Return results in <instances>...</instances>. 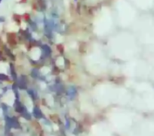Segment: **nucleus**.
I'll use <instances>...</instances> for the list:
<instances>
[{
    "label": "nucleus",
    "instance_id": "1",
    "mask_svg": "<svg viewBox=\"0 0 154 136\" xmlns=\"http://www.w3.org/2000/svg\"><path fill=\"white\" fill-rule=\"evenodd\" d=\"M5 119H6V131H9V130L11 128H15V129L20 128V122L18 121L16 118L5 115Z\"/></svg>",
    "mask_w": 154,
    "mask_h": 136
},
{
    "label": "nucleus",
    "instance_id": "2",
    "mask_svg": "<svg viewBox=\"0 0 154 136\" xmlns=\"http://www.w3.org/2000/svg\"><path fill=\"white\" fill-rule=\"evenodd\" d=\"M41 49V59H48L52 55V49L47 44H40Z\"/></svg>",
    "mask_w": 154,
    "mask_h": 136
},
{
    "label": "nucleus",
    "instance_id": "3",
    "mask_svg": "<svg viewBox=\"0 0 154 136\" xmlns=\"http://www.w3.org/2000/svg\"><path fill=\"white\" fill-rule=\"evenodd\" d=\"M17 83V86L19 87V89H27L28 86V79L25 75H21L20 78L17 79V81L15 82Z\"/></svg>",
    "mask_w": 154,
    "mask_h": 136
},
{
    "label": "nucleus",
    "instance_id": "4",
    "mask_svg": "<svg viewBox=\"0 0 154 136\" xmlns=\"http://www.w3.org/2000/svg\"><path fill=\"white\" fill-rule=\"evenodd\" d=\"M14 109L16 112L20 113V114H21L23 111L27 110V108L25 107L24 105H23V103L19 100V98H16L15 102H14Z\"/></svg>",
    "mask_w": 154,
    "mask_h": 136
},
{
    "label": "nucleus",
    "instance_id": "5",
    "mask_svg": "<svg viewBox=\"0 0 154 136\" xmlns=\"http://www.w3.org/2000/svg\"><path fill=\"white\" fill-rule=\"evenodd\" d=\"M32 115L35 116V118H36L37 119H44L45 117H44L43 113L40 109L39 107H34V110H32Z\"/></svg>",
    "mask_w": 154,
    "mask_h": 136
},
{
    "label": "nucleus",
    "instance_id": "6",
    "mask_svg": "<svg viewBox=\"0 0 154 136\" xmlns=\"http://www.w3.org/2000/svg\"><path fill=\"white\" fill-rule=\"evenodd\" d=\"M77 95V90L74 86H70L67 89V95L70 99H73Z\"/></svg>",
    "mask_w": 154,
    "mask_h": 136
},
{
    "label": "nucleus",
    "instance_id": "7",
    "mask_svg": "<svg viewBox=\"0 0 154 136\" xmlns=\"http://www.w3.org/2000/svg\"><path fill=\"white\" fill-rule=\"evenodd\" d=\"M31 77H32L34 79H41L42 74H41L39 69H37V68H34V69H32V71H31ZM41 80H42V79H41Z\"/></svg>",
    "mask_w": 154,
    "mask_h": 136
},
{
    "label": "nucleus",
    "instance_id": "8",
    "mask_svg": "<svg viewBox=\"0 0 154 136\" xmlns=\"http://www.w3.org/2000/svg\"><path fill=\"white\" fill-rule=\"evenodd\" d=\"M9 70H10V74H11L12 79L16 82V81H17V79H18V77H17V73H16V71H15V67H14V65H13L12 63L9 65Z\"/></svg>",
    "mask_w": 154,
    "mask_h": 136
},
{
    "label": "nucleus",
    "instance_id": "9",
    "mask_svg": "<svg viewBox=\"0 0 154 136\" xmlns=\"http://www.w3.org/2000/svg\"><path fill=\"white\" fill-rule=\"evenodd\" d=\"M27 93H28V95L32 97V100H35V99L38 97L37 93L35 92V91L34 89H27Z\"/></svg>",
    "mask_w": 154,
    "mask_h": 136
},
{
    "label": "nucleus",
    "instance_id": "10",
    "mask_svg": "<svg viewBox=\"0 0 154 136\" xmlns=\"http://www.w3.org/2000/svg\"><path fill=\"white\" fill-rule=\"evenodd\" d=\"M21 116H23L25 119H27V120H30L31 119V114H30V113L27 111V110H25V111H23V113H21Z\"/></svg>",
    "mask_w": 154,
    "mask_h": 136
},
{
    "label": "nucleus",
    "instance_id": "11",
    "mask_svg": "<svg viewBox=\"0 0 154 136\" xmlns=\"http://www.w3.org/2000/svg\"><path fill=\"white\" fill-rule=\"evenodd\" d=\"M0 80H1V81H8V80H9V78H8V76L6 75V74L0 73Z\"/></svg>",
    "mask_w": 154,
    "mask_h": 136
},
{
    "label": "nucleus",
    "instance_id": "12",
    "mask_svg": "<svg viewBox=\"0 0 154 136\" xmlns=\"http://www.w3.org/2000/svg\"><path fill=\"white\" fill-rule=\"evenodd\" d=\"M5 20H6V18L5 17H3V16L0 17V23H2V22H5Z\"/></svg>",
    "mask_w": 154,
    "mask_h": 136
},
{
    "label": "nucleus",
    "instance_id": "13",
    "mask_svg": "<svg viewBox=\"0 0 154 136\" xmlns=\"http://www.w3.org/2000/svg\"><path fill=\"white\" fill-rule=\"evenodd\" d=\"M2 3V0H0V4H1Z\"/></svg>",
    "mask_w": 154,
    "mask_h": 136
},
{
    "label": "nucleus",
    "instance_id": "14",
    "mask_svg": "<svg viewBox=\"0 0 154 136\" xmlns=\"http://www.w3.org/2000/svg\"><path fill=\"white\" fill-rule=\"evenodd\" d=\"M74 1H76V0H74Z\"/></svg>",
    "mask_w": 154,
    "mask_h": 136
}]
</instances>
